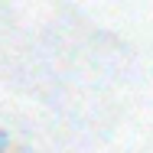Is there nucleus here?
<instances>
[{
    "label": "nucleus",
    "mask_w": 153,
    "mask_h": 153,
    "mask_svg": "<svg viewBox=\"0 0 153 153\" xmlns=\"http://www.w3.org/2000/svg\"><path fill=\"white\" fill-rule=\"evenodd\" d=\"M7 150H10V134L0 130V153H7Z\"/></svg>",
    "instance_id": "1"
}]
</instances>
